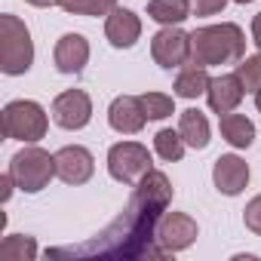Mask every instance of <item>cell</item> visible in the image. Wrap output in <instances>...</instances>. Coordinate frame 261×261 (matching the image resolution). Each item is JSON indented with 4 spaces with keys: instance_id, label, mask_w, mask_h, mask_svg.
Segmentation results:
<instances>
[{
    "instance_id": "cell-1",
    "label": "cell",
    "mask_w": 261,
    "mask_h": 261,
    "mask_svg": "<svg viewBox=\"0 0 261 261\" xmlns=\"http://www.w3.org/2000/svg\"><path fill=\"white\" fill-rule=\"evenodd\" d=\"M172 203V185L166 172L151 169L133 191L126 209L83 246L49 249V258H166L157 243V221Z\"/></svg>"
},
{
    "instance_id": "cell-2",
    "label": "cell",
    "mask_w": 261,
    "mask_h": 261,
    "mask_svg": "<svg viewBox=\"0 0 261 261\" xmlns=\"http://www.w3.org/2000/svg\"><path fill=\"white\" fill-rule=\"evenodd\" d=\"M246 59V34L233 22L221 25H203L191 31V62L197 68H212V65H233Z\"/></svg>"
},
{
    "instance_id": "cell-3",
    "label": "cell",
    "mask_w": 261,
    "mask_h": 261,
    "mask_svg": "<svg viewBox=\"0 0 261 261\" xmlns=\"http://www.w3.org/2000/svg\"><path fill=\"white\" fill-rule=\"evenodd\" d=\"M31 65H34V43L28 25L19 16L4 13L0 16V71L19 77Z\"/></svg>"
},
{
    "instance_id": "cell-4",
    "label": "cell",
    "mask_w": 261,
    "mask_h": 261,
    "mask_svg": "<svg viewBox=\"0 0 261 261\" xmlns=\"http://www.w3.org/2000/svg\"><path fill=\"white\" fill-rule=\"evenodd\" d=\"M0 126H4V136L7 139H16V142H25V145H34L46 136L49 129V117L46 111L31 101V98H16L4 108V117H0Z\"/></svg>"
},
{
    "instance_id": "cell-5",
    "label": "cell",
    "mask_w": 261,
    "mask_h": 261,
    "mask_svg": "<svg viewBox=\"0 0 261 261\" xmlns=\"http://www.w3.org/2000/svg\"><path fill=\"white\" fill-rule=\"evenodd\" d=\"M10 175L16 178V188L25 194H37L43 191L53 175H56V154L43 151V148H25L10 160Z\"/></svg>"
},
{
    "instance_id": "cell-6",
    "label": "cell",
    "mask_w": 261,
    "mask_h": 261,
    "mask_svg": "<svg viewBox=\"0 0 261 261\" xmlns=\"http://www.w3.org/2000/svg\"><path fill=\"white\" fill-rule=\"evenodd\" d=\"M151 154L145 145L139 142H117L111 151H108V172L114 181L120 185H129L136 188L148 172H151Z\"/></svg>"
},
{
    "instance_id": "cell-7",
    "label": "cell",
    "mask_w": 261,
    "mask_h": 261,
    "mask_svg": "<svg viewBox=\"0 0 261 261\" xmlns=\"http://www.w3.org/2000/svg\"><path fill=\"white\" fill-rule=\"evenodd\" d=\"M151 56L160 68H181L191 62V34L178 25H166L151 40Z\"/></svg>"
},
{
    "instance_id": "cell-8",
    "label": "cell",
    "mask_w": 261,
    "mask_h": 261,
    "mask_svg": "<svg viewBox=\"0 0 261 261\" xmlns=\"http://www.w3.org/2000/svg\"><path fill=\"white\" fill-rule=\"evenodd\" d=\"M53 123L62 126V129H83L89 120H92V98L83 92V89H65L56 95L53 101Z\"/></svg>"
},
{
    "instance_id": "cell-9",
    "label": "cell",
    "mask_w": 261,
    "mask_h": 261,
    "mask_svg": "<svg viewBox=\"0 0 261 261\" xmlns=\"http://www.w3.org/2000/svg\"><path fill=\"white\" fill-rule=\"evenodd\" d=\"M197 221L185 212H163L160 221H157V243L160 249L169 255V252H181L188 249L194 240H197Z\"/></svg>"
},
{
    "instance_id": "cell-10",
    "label": "cell",
    "mask_w": 261,
    "mask_h": 261,
    "mask_svg": "<svg viewBox=\"0 0 261 261\" xmlns=\"http://www.w3.org/2000/svg\"><path fill=\"white\" fill-rule=\"evenodd\" d=\"M108 123L120 136H136L145 129L148 114L142 108V95H117L108 108Z\"/></svg>"
},
{
    "instance_id": "cell-11",
    "label": "cell",
    "mask_w": 261,
    "mask_h": 261,
    "mask_svg": "<svg viewBox=\"0 0 261 261\" xmlns=\"http://www.w3.org/2000/svg\"><path fill=\"white\" fill-rule=\"evenodd\" d=\"M95 172V160L83 145H68L56 151V175L65 185H86Z\"/></svg>"
},
{
    "instance_id": "cell-12",
    "label": "cell",
    "mask_w": 261,
    "mask_h": 261,
    "mask_svg": "<svg viewBox=\"0 0 261 261\" xmlns=\"http://www.w3.org/2000/svg\"><path fill=\"white\" fill-rule=\"evenodd\" d=\"M212 185L224 197H237L249 185V163L237 154H221L212 166Z\"/></svg>"
},
{
    "instance_id": "cell-13",
    "label": "cell",
    "mask_w": 261,
    "mask_h": 261,
    "mask_svg": "<svg viewBox=\"0 0 261 261\" xmlns=\"http://www.w3.org/2000/svg\"><path fill=\"white\" fill-rule=\"evenodd\" d=\"M243 95H246V86H243V80H240V74H237V71H233V74L212 77V83H209V89H206L209 108H212L218 117H221V114L237 111V108H240V101H243Z\"/></svg>"
},
{
    "instance_id": "cell-14",
    "label": "cell",
    "mask_w": 261,
    "mask_h": 261,
    "mask_svg": "<svg viewBox=\"0 0 261 261\" xmlns=\"http://www.w3.org/2000/svg\"><path fill=\"white\" fill-rule=\"evenodd\" d=\"M105 37L114 49H129V46H136V40L142 37V19L133 13V10H123L117 7L108 22H105Z\"/></svg>"
},
{
    "instance_id": "cell-15",
    "label": "cell",
    "mask_w": 261,
    "mask_h": 261,
    "mask_svg": "<svg viewBox=\"0 0 261 261\" xmlns=\"http://www.w3.org/2000/svg\"><path fill=\"white\" fill-rule=\"evenodd\" d=\"M53 62H56V71H62V74H80L89 62V40L83 34L59 37V43L53 49Z\"/></svg>"
},
{
    "instance_id": "cell-16",
    "label": "cell",
    "mask_w": 261,
    "mask_h": 261,
    "mask_svg": "<svg viewBox=\"0 0 261 261\" xmlns=\"http://www.w3.org/2000/svg\"><path fill=\"white\" fill-rule=\"evenodd\" d=\"M178 133H181V139H185L188 148L203 151V148L209 145L212 129H209L206 114H200L197 108H188V111H181V117H178Z\"/></svg>"
},
{
    "instance_id": "cell-17",
    "label": "cell",
    "mask_w": 261,
    "mask_h": 261,
    "mask_svg": "<svg viewBox=\"0 0 261 261\" xmlns=\"http://www.w3.org/2000/svg\"><path fill=\"white\" fill-rule=\"evenodd\" d=\"M218 126H221V139L230 145V148H249L255 142V123L246 117V114H221L218 117Z\"/></svg>"
},
{
    "instance_id": "cell-18",
    "label": "cell",
    "mask_w": 261,
    "mask_h": 261,
    "mask_svg": "<svg viewBox=\"0 0 261 261\" xmlns=\"http://www.w3.org/2000/svg\"><path fill=\"white\" fill-rule=\"evenodd\" d=\"M148 16L154 22L166 25H181L191 16V0H151L148 4Z\"/></svg>"
},
{
    "instance_id": "cell-19",
    "label": "cell",
    "mask_w": 261,
    "mask_h": 261,
    "mask_svg": "<svg viewBox=\"0 0 261 261\" xmlns=\"http://www.w3.org/2000/svg\"><path fill=\"white\" fill-rule=\"evenodd\" d=\"M212 77L206 74V68H197V65H188L178 77H175V95L181 98H197L209 89Z\"/></svg>"
},
{
    "instance_id": "cell-20",
    "label": "cell",
    "mask_w": 261,
    "mask_h": 261,
    "mask_svg": "<svg viewBox=\"0 0 261 261\" xmlns=\"http://www.w3.org/2000/svg\"><path fill=\"white\" fill-rule=\"evenodd\" d=\"M0 258H4V261H34L37 258L34 237H25V233L4 237V243H0Z\"/></svg>"
},
{
    "instance_id": "cell-21",
    "label": "cell",
    "mask_w": 261,
    "mask_h": 261,
    "mask_svg": "<svg viewBox=\"0 0 261 261\" xmlns=\"http://www.w3.org/2000/svg\"><path fill=\"white\" fill-rule=\"evenodd\" d=\"M154 151L160 160L166 163H178L185 157V139L178 129H160V133L154 136Z\"/></svg>"
},
{
    "instance_id": "cell-22",
    "label": "cell",
    "mask_w": 261,
    "mask_h": 261,
    "mask_svg": "<svg viewBox=\"0 0 261 261\" xmlns=\"http://www.w3.org/2000/svg\"><path fill=\"white\" fill-rule=\"evenodd\" d=\"M59 7L71 16H111L117 0H59Z\"/></svg>"
},
{
    "instance_id": "cell-23",
    "label": "cell",
    "mask_w": 261,
    "mask_h": 261,
    "mask_svg": "<svg viewBox=\"0 0 261 261\" xmlns=\"http://www.w3.org/2000/svg\"><path fill=\"white\" fill-rule=\"evenodd\" d=\"M142 108H145L148 120H166V117L175 114V101L166 92H145L142 95Z\"/></svg>"
},
{
    "instance_id": "cell-24",
    "label": "cell",
    "mask_w": 261,
    "mask_h": 261,
    "mask_svg": "<svg viewBox=\"0 0 261 261\" xmlns=\"http://www.w3.org/2000/svg\"><path fill=\"white\" fill-rule=\"evenodd\" d=\"M237 74L246 92H258L261 89V56H246L243 62H237Z\"/></svg>"
},
{
    "instance_id": "cell-25",
    "label": "cell",
    "mask_w": 261,
    "mask_h": 261,
    "mask_svg": "<svg viewBox=\"0 0 261 261\" xmlns=\"http://www.w3.org/2000/svg\"><path fill=\"white\" fill-rule=\"evenodd\" d=\"M243 221H246V227H249L252 233L261 237V194L252 197V200L246 203V209H243Z\"/></svg>"
},
{
    "instance_id": "cell-26",
    "label": "cell",
    "mask_w": 261,
    "mask_h": 261,
    "mask_svg": "<svg viewBox=\"0 0 261 261\" xmlns=\"http://www.w3.org/2000/svg\"><path fill=\"white\" fill-rule=\"evenodd\" d=\"M227 0H191V13L194 16H218L224 10Z\"/></svg>"
},
{
    "instance_id": "cell-27",
    "label": "cell",
    "mask_w": 261,
    "mask_h": 261,
    "mask_svg": "<svg viewBox=\"0 0 261 261\" xmlns=\"http://www.w3.org/2000/svg\"><path fill=\"white\" fill-rule=\"evenodd\" d=\"M252 43H255V46L261 49V13H258V16L252 19Z\"/></svg>"
},
{
    "instance_id": "cell-28",
    "label": "cell",
    "mask_w": 261,
    "mask_h": 261,
    "mask_svg": "<svg viewBox=\"0 0 261 261\" xmlns=\"http://www.w3.org/2000/svg\"><path fill=\"white\" fill-rule=\"evenodd\" d=\"M25 4H31V7H40V10H46V7H59V0H25Z\"/></svg>"
},
{
    "instance_id": "cell-29",
    "label": "cell",
    "mask_w": 261,
    "mask_h": 261,
    "mask_svg": "<svg viewBox=\"0 0 261 261\" xmlns=\"http://www.w3.org/2000/svg\"><path fill=\"white\" fill-rule=\"evenodd\" d=\"M255 105H258V111H261V89L255 92Z\"/></svg>"
},
{
    "instance_id": "cell-30",
    "label": "cell",
    "mask_w": 261,
    "mask_h": 261,
    "mask_svg": "<svg viewBox=\"0 0 261 261\" xmlns=\"http://www.w3.org/2000/svg\"><path fill=\"white\" fill-rule=\"evenodd\" d=\"M233 4H252V0H233Z\"/></svg>"
}]
</instances>
